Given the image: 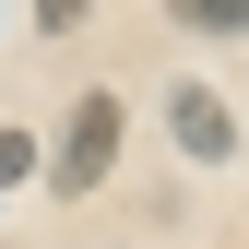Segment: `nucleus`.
<instances>
[{
    "instance_id": "nucleus-4",
    "label": "nucleus",
    "mask_w": 249,
    "mask_h": 249,
    "mask_svg": "<svg viewBox=\"0 0 249 249\" xmlns=\"http://www.w3.org/2000/svg\"><path fill=\"white\" fill-rule=\"evenodd\" d=\"M12 178H36V142H24V131H0V190H12Z\"/></svg>"
},
{
    "instance_id": "nucleus-1",
    "label": "nucleus",
    "mask_w": 249,
    "mask_h": 249,
    "mask_svg": "<svg viewBox=\"0 0 249 249\" xmlns=\"http://www.w3.org/2000/svg\"><path fill=\"white\" fill-rule=\"evenodd\" d=\"M107 166H119V95H83L71 131H59V154H48V178H59V190H95Z\"/></svg>"
},
{
    "instance_id": "nucleus-3",
    "label": "nucleus",
    "mask_w": 249,
    "mask_h": 249,
    "mask_svg": "<svg viewBox=\"0 0 249 249\" xmlns=\"http://www.w3.org/2000/svg\"><path fill=\"white\" fill-rule=\"evenodd\" d=\"M166 24H190V36H237L249 0H166Z\"/></svg>"
},
{
    "instance_id": "nucleus-5",
    "label": "nucleus",
    "mask_w": 249,
    "mask_h": 249,
    "mask_svg": "<svg viewBox=\"0 0 249 249\" xmlns=\"http://www.w3.org/2000/svg\"><path fill=\"white\" fill-rule=\"evenodd\" d=\"M83 12H95V0H36V24H48V36H71Z\"/></svg>"
},
{
    "instance_id": "nucleus-2",
    "label": "nucleus",
    "mask_w": 249,
    "mask_h": 249,
    "mask_svg": "<svg viewBox=\"0 0 249 249\" xmlns=\"http://www.w3.org/2000/svg\"><path fill=\"white\" fill-rule=\"evenodd\" d=\"M166 119H178V142H190L202 166H226V154H237V131H226V107H213L202 83H178V95H166Z\"/></svg>"
}]
</instances>
